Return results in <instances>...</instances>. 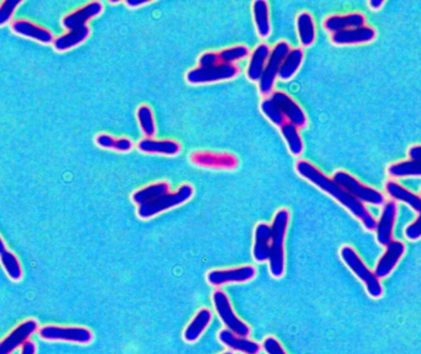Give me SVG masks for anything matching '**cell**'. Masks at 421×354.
<instances>
[{"mask_svg": "<svg viewBox=\"0 0 421 354\" xmlns=\"http://www.w3.org/2000/svg\"><path fill=\"white\" fill-rule=\"evenodd\" d=\"M296 170L301 176L310 183H313L318 189L324 191L326 193L332 196L334 200L344 206L349 212L361 222L367 231H374L377 226V220L368 212L367 208L363 206L362 202L346 192L341 186H339L332 178L326 176L323 172L315 167L313 164L306 160H299L296 164Z\"/></svg>", "mask_w": 421, "mask_h": 354, "instance_id": "1", "label": "cell"}, {"mask_svg": "<svg viewBox=\"0 0 421 354\" xmlns=\"http://www.w3.org/2000/svg\"><path fill=\"white\" fill-rule=\"evenodd\" d=\"M290 224V212L282 208L279 209L273 217V241H271V256L269 260V272L273 278H282L285 276V239L287 228Z\"/></svg>", "mask_w": 421, "mask_h": 354, "instance_id": "2", "label": "cell"}, {"mask_svg": "<svg viewBox=\"0 0 421 354\" xmlns=\"http://www.w3.org/2000/svg\"><path fill=\"white\" fill-rule=\"evenodd\" d=\"M194 196V187L192 185L184 183L179 187L177 192L172 193H166L153 201L141 204L137 208V215L141 219L155 218L159 215L161 213L166 212L172 208L181 206L187 201H190L191 197Z\"/></svg>", "mask_w": 421, "mask_h": 354, "instance_id": "3", "label": "cell"}, {"mask_svg": "<svg viewBox=\"0 0 421 354\" xmlns=\"http://www.w3.org/2000/svg\"><path fill=\"white\" fill-rule=\"evenodd\" d=\"M340 257L344 261L345 265L350 268L354 274L365 284L368 294L372 298H380L383 294V287L380 282V278L365 265L361 257L351 246H344L340 250Z\"/></svg>", "mask_w": 421, "mask_h": 354, "instance_id": "4", "label": "cell"}, {"mask_svg": "<svg viewBox=\"0 0 421 354\" xmlns=\"http://www.w3.org/2000/svg\"><path fill=\"white\" fill-rule=\"evenodd\" d=\"M212 301H214V310L218 315L220 321L226 326L227 330L231 331L237 336L249 337L251 329L249 324L237 316L231 307V300L228 295L223 290H214L212 293Z\"/></svg>", "mask_w": 421, "mask_h": 354, "instance_id": "5", "label": "cell"}, {"mask_svg": "<svg viewBox=\"0 0 421 354\" xmlns=\"http://www.w3.org/2000/svg\"><path fill=\"white\" fill-rule=\"evenodd\" d=\"M332 180L341 186L343 189L349 192L352 197L362 202V203H369L374 206H383L385 204V197L380 193V191L368 187L366 185L360 182L356 177L352 176L350 174L345 172H337L332 176Z\"/></svg>", "mask_w": 421, "mask_h": 354, "instance_id": "6", "label": "cell"}, {"mask_svg": "<svg viewBox=\"0 0 421 354\" xmlns=\"http://www.w3.org/2000/svg\"><path fill=\"white\" fill-rule=\"evenodd\" d=\"M238 74H239V68L236 64L220 63L209 67L198 65L197 68H194L186 73V80L192 85H201V84L226 82L237 77Z\"/></svg>", "mask_w": 421, "mask_h": 354, "instance_id": "7", "label": "cell"}, {"mask_svg": "<svg viewBox=\"0 0 421 354\" xmlns=\"http://www.w3.org/2000/svg\"><path fill=\"white\" fill-rule=\"evenodd\" d=\"M291 47L286 41H281L275 45V47L270 52V57L267 59L265 71L262 73V77L259 80V90L260 94L264 96L273 94V85L279 75L280 67L282 64L284 59L290 54Z\"/></svg>", "mask_w": 421, "mask_h": 354, "instance_id": "8", "label": "cell"}, {"mask_svg": "<svg viewBox=\"0 0 421 354\" xmlns=\"http://www.w3.org/2000/svg\"><path fill=\"white\" fill-rule=\"evenodd\" d=\"M40 336L47 341H65L79 344H89L94 340L93 332L85 327L45 326L40 330Z\"/></svg>", "mask_w": 421, "mask_h": 354, "instance_id": "9", "label": "cell"}, {"mask_svg": "<svg viewBox=\"0 0 421 354\" xmlns=\"http://www.w3.org/2000/svg\"><path fill=\"white\" fill-rule=\"evenodd\" d=\"M190 160L192 164L200 167L216 169V170H236L239 166L237 156L231 153L198 150L190 154Z\"/></svg>", "mask_w": 421, "mask_h": 354, "instance_id": "10", "label": "cell"}, {"mask_svg": "<svg viewBox=\"0 0 421 354\" xmlns=\"http://www.w3.org/2000/svg\"><path fill=\"white\" fill-rule=\"evenodd\" d=\"M256 276L254 266H240L229 270H214L208 272L207 282L212 287H222L226 284L247 283L253 281Z\"/></svg>", "mask_w": 421, "mask_h": 354, "instance_id": "11", "label": "cell"}, {"mask_svg": "<svg viewBox=\"0 0 421 354\" xmlns=\"http://www.w3.org/2000/svg\"><path fill=\"white\" fill-rule=\"evenodd\" d=\"M270 99L275 102L276 106L279 107L280 111L284 113L288 123L296 126L298 130L307 127L308 124L307 115L290 95L286 94L284 91H273Z\"/></svg>", "mask_w": 421, "mask_h": 354, "instance_id": "12", "label": "cell"}, {"mask_svg": "<svg viewBox=\"0 0 421 354\" xmlns=\"http://www.w3.org/2000/svg\"><path fill=\"white\" fill-rule=\"evenodd\" d=\"M35 320H26L0 342V354H12L15 349L29 341L31 335L37 330Z\"/></svg>", "mask_w": 421, "mask_h": 354, "instance_id": "13", "label": "cell"}, {"mask_svg": "<svg viewBox=\"0 0 421 354\" xmlns=\"http://www.w3.org/2000/svg\"><path fill=\"white\" fill-rule=\"evenodd\" d=\"M271 241H273V229L267 223H259L254 231V246L253 257L258 263L269 262L271 256Z\"/></svg>", "mask_w": 421, "mask_h": 354, "instance_id": "14", "label": "cell"}, {"mask_svg": "<svg viewBox=\"0 0 421 354\" xmlns=\"http://www.w3.org/2000/svg\"><path fill=\"white\" fill-rule=\"evenodd\" d=\"M397 203L393 200L385 202L380 220L377 222V226H376L377 241L383 246H387L391 241L393 229H394L396 218H397Z\"/></svg>", "mask_w": 421, "mask_h": 354, "instance_id": "15", "label": "cell"}, {"mask_svg": "<svg viewBox=\"0 0 421 354\" xmlns=\"http://www.w3.org/2000/svg\"><path fill=\"white\" fill-rule=\"evenodd\" d=\"M386 248V252L380 257L374 270V274L377 276V278H385L389 276L405 252V245L403 242L397 241V240H391Z\"/></svg>", "mask_w": 421, "mask_h": 354, "instance_id": "16", "label": "cell"}, {"mask_svg": "<svg viewBox=\"0 0 421 354\" xmlns=\"http://www.w3.org/2000/svg\"><path fill=\"white\" fill-rule=\"evenodd\" d=\"M220 342L231 352H240L243 354H259L261 351L260 343L250 340L249 337L237 336L231 331L223 329L218 333Z\"/></svg>", "mask_w": 421, "mask_h": 354, "instance_id": "17", "label": "cell"}, {"mask_svg": "<svg viewBox=\"0 0 421 354\" xmlns=\"http://www.w3.org/2000/svg\"><path fill=\"white\" fill-rule=\"evenodd\" d=\"M376 30L369 26H362L357 29L345 30L341 32L332 34V43L338 46H348V45H362L374 41L376 38Z\"/></svg>", "mask_w": 421, "mask_h": 354, "instance_id": "18", "label": "cell"}, {"mask_svg": "<svg viewBox=\"0 0 421 354\" xmlns=\"http://www.w3.org/2000/svg\"><path fill=\"white\" fill-rule=\"evenodd\" d=\"M104 9V5L100 1H91L88 3L87 5L82 6L80 9H78L76 12H71L69 15H67L63 19V25L65 29L74 30L78 27L85 26L90 19L95 18L98 15H100Z\"/></svg>", "mask_w": 421, "mask_h": 354, "instance_id": "19", "label": "cell"}, {"mask_svg": "<svg viewBox=\"0 0 421 354\" xmlns=\"http://www.w3.org/2000/svg\"><path fill=\"white\" fill-rule=\"evenodd\" d=\"M366 24V18L360 12H352L348 15H332L326 18L323 23V26L326 31L337 34L345 30L357 29L362 27Z\"/></svg>", "mask_w": 421, "mask_h": 354, "instance_id": "20", "label": "cell"}, {"mask_svg": "<svg viewBox=\"0 0 421 354\" xmlns=\"http://www.w3.org/2000/svg\"><path fill=\"white\" fill-rule=\"evenodd\" d=\"M211 322H212V313L206 307L200 309L196 314L195 318L191 320L189 324L185 327L184 332H183L185 342H197Z\"/></svg>", "mask_w": 421, "mask_h": 354, "instance_id": "21", "label": "cell"}, {"mask_svg": "<svg viewBox=\"0 0 421 354\" xmlns=\"http://www.w3.org/2000/svg\"><path fill=\"white\" fill-rule=\"evenodd\" d=\"M270 57V48L265 43H261L254 49L250 57L249 64L247 69V77L251 82H259L262 73L265 71L267 59Z\"/></svg>", "mask_w": 421, "mask_h": 354, "instance_id": "22", "label": "cell"}, {"mask_svg": "<svg viewBox=\"0 0 421 354\" xmlns=\"http://www.w3.org/2000/svg\"><path fill=\"white\" fill-rule=\"evenodd\" d=\"M138 149L142 153L147 154H161V155H169L174 156L178 155L181 150V145L177 141H155V139H142L138 143Z\"/></svg>", "mask_w": 421, "mask_h": 354, "instance_id": "23", "label": "cell"}, {"mask_svg": "<svg viewBox=\"0 0 421 354\" xmlns=\"http://www.w3.org/2000/svg\"><path fill=\"white\" fill-rule=\"evenodd\" d=\"M386 191L393 200L404 202L408 206H411L416 212L421 213V197L410 192L409 189H405L402 185L396 181H387Z\"/></svg>", "mask_w": 421, "mask_h": 354, "instance_id": "24", "label": "cell"}, {"mask_svg": "<svg viewBox=\"0 0 421 354\" xmlns=\"http://www.w3.org/2000/svg\"><path fill=\"white\" fill-rule=\"evenodd\" d=\"M12 27L19 35L31 37L36 41H40L42 43H49L54 40V36L48 30L32 24L27 20H18V21L12 23Z\"/></svg>", "mask_w": 421, "mask_h": 354, "instance_id": "25", "label": "cell"}, {"mask_svg": "<svg viewBox=\"0 0 421 354\" xmlns=\"http://www.w3.org/2000/svg\"><path fill=\"white\" fill-rule=\"evenodd\" d=\"M297 31L299 42L303 47L312 46L315 41V24L312 15L307 12H303L297 18Z\"/></svg>", "mask_w": 421, "mask_h": 354, "instance_id": "26", "label": "cell"}, {"mask_svg": "<svg viewBox=\"0 0 421 354\" xmlns=\"http://www.w3.org/2000/svg\"><path fill=\"white\" fill-rule=\"evenodd\" d=\"M303 58H304V54H303L301 48L291 49L290 54H287V57L284 59L282 64L280 67L277 78L284 80V82L293 79V77L297 74V71L302 65Z\"/></svg>", "mask_w": 421, "mask_h": 354, "instance_id": "27", "label": "cell"}, {"mask_svg": "<svg viewBox=\"0 0 421 354\" xmlns=\"http://www.w3.org/2000/svg\"><path fill=\"white\" fill-rule=\"evenodd\" d=\"M90 35V29L85 25L78 29L71 30L69 32H67L65 35L60 36L58 38H56L54 41V48L57 51H67L71 49V47H76L78 45H80L82 42L85 41Z\"/></svg>", "mask_w": 421, "mask_h": 354, "instance_id": "28", "label": "cell"}, {"mask_svg": "<svg viewBox=\"0 0 421 354\" xmlns=\"http://www.w3.org/2000/svg\"><path fill=\"white\" fill-rule=\"evenodd\" d=\"M253 14H254V23H255L258 35L262 38H266L271 32L269 4L265 0H256L253 4Z\"/></svg>", "mask_w": 421, "mask_h": 354, "instance_id": "29", "label": "cell"}, {"mask_svg": "<svg viewBox=\"0 0 421 354\" xmlns=\"http://www.w3.org/2000/svg\"><path fill=\"white\" fill-rule=\"evenodd\" d=\"M169 192V183L166 181L152 183L143 189H138L132 195V201L135 202L138 206L153 201L155 198L166 195Z\"/></svg>", "mask_w": 421, "mask_h": 354, "instance_id": "30", "label": "cell"}, {"mask_svg": "<svg viewBox=\"0 0 421 354\" xmlns=\"http://www.w3.org/2000/svg\"><path fill=\"white\" fill-rule=\"evenodd\" d=\"M388 175L391 177H421V161L408 160L391 164L388 167Z\"/></svg>", "mask_w": 421, "mask_h": 354, "instance_id": "31", "label": "cell"}, {"mask_svg": "<svg viewBox=\"0 0 421 354\" xmlns=\"http://www.w3.org/2000/svg\"><path fill=\"white\" fill-rule=\"evenodd\" d=\"M281 133L292 155L299 156L303 152V142L296 126L287 122L281 127Z\"/></svg>", "mask_w": 421, "mask_h": 354, "instance_id": "32", "label": "cell"}, {"mask_svg": "<svg viewBox=\"0 0 421 354\" xmlns=\"http://www.w3.org/2000/svg\"><path fill=\"white\" fill-rule=\"evenodd\" d=\"M137 119L146 138L152 139L155 136V115L150 107L142 105L137 110Z\"/></svg>", "mask_w": 421, "mask_h": 354, "instance_id": "33", "label": "cell"}, {"mask_svg": "<svg viewBox=\"0 0 421 354\" xmlns=\"http://www.w3.org/2000/svg\"><path fill=\"white\" fill-rule=\"evenodd\" d=\"M260 110L262 115L271 122V123L277 126L279 128H281L284 124L287 123L284 113L280 111L279 107L275 105L271 99H264L261 101Z\"/></svg>", "mask_w": 421, "mask_h": 354, "instance_id": "34", "label": "cell"}, {"mask_svg": "<svg viewBox=\"0 0 421 354\" xmlns=\"http://www.w3.org/2000/svg\"><path fill=\"white\" fill-rule=\"evenodd\" d=\"M0 261H1V265H3L4 270H5L6 274L9 276L10 279L15 281V282L21 279L23 270H21L20 262H19L15 255L10 252V251H8L5 255L0 256Z\"/></svg>", "mask_w": 421, "mask_h": 354, "instance_id": "35", "label": "cell"}, {"mask_svg": "<svg viewBox=\"0 0 421 354\" xmlns=\"http://www.w3.org/2000/svg\"><path fill=\"white\" fill-rule=\"evenodd\" d=\"M249 54V48L244 46V45L233 46V47L226 48V49L218 52L220 62L222 63H227V64H234L238 60L247 58Z\"/></svg>", "mask_w": 421, "mask_h": 354, "instance_id": "36", "label": "cell"}, {"mask_svg": "<svg viewBox=\"0 0 421 354\" xmlns=\"http://www.w3.org/2000/svg\"><path fill=\"white\" fill-rule=\"evenodd\" d=\"M261 349L266 354H287L285 349L282 347V344L273 336H267L262 341Z\"/></svg>", "mask_w": 421, "mask_h": 354, "instance_id": "37", "label": "cell"}, {"mask_svg": "<svg viewBox=\"0 0 421 354\" xmlns=\"http://www.w3.org/2000/svg\"><path fill=\"white\" fill-rule=\"evenodd\" d=\"M19 4H20L19 0H5L0 5V26L6 24L12 19V14Z\"/></svg>", "mask_w": 421, "mask_h": 354, "instance_id": "38", "label": "cell"}, {"mask_svg": "<svg viewBox=\"0 0 421 354\" xmlns=\"http://www.w3.org/2000/svg\"><path fill=\"white\" fill-rule=\"evenodd\" d=\"M404 234H405V237L408 239V240H411V241H416V240H419L421 237V213H419V217L416 218V222L414 223H411V224L408 225L407 228H405V231H404Z\"/></svg>", "mask_w": 421, "mask_h": 354, "instance_id": "39", "label": "cell"}, {"mask_svg": "<svg viewBox=\"0 0 421 354\" xmlns=\"http://www.w3.org/2000/svg\"><path fill=\"white\" fill-rule=\"evenodd\" d=\"M222 63L220 59L218 52H206L202 54L198 59V65L200 67H209V65H217Z\"/></svg>", "mask_w": 421, "mask_h": 354, "instance_id": "40", "label": "cell"}, {"mask_svg": "<svg viewBox=\"0 0 421 354\" xmlns=\"http://www.w3.org/2000/svg\"><path fill=\"white\" fill-rule=\"evenodd\" d=\"M96 144L99 147L105 148V149H115L116 138H113V136L106 134V133H101V134L96 137Z\"/></svg>", "mask_w": 421, "mask_h": 354, "instance_id": "41", "label": "cell"}, {"mask_svg": "<svg viewBox=\"0 0 421 354\" xmlns=\"http://www.w3.org/2000/svg\"><path fill=\"white\" fill-rule=\"evenodd\" d=\"M132 145H133V143L130 142L128 138H119V139H116L115 150L125 153V152H130V149H132Z\"/></svg>", "mask_w": 421, "mask_h": 354, "instance_id": "42", "label": "cell"}, {"mask_svg": "<svg viewBox=\"0 0 421 354\" xmlns=\"http://www.w3.org/2000/svg\"><path fill=\"white\" fill-rule=\"evenodd\" d=\"M408 155H409L410 160L421 161V145H413L410 148Z\"/></svg>", "mask_w": 421, "mask_h": 354, "instance_id": "43", "label": "cell"}, {"mask_svg": "<svg viewBox=\"0 0 421 354\" xmlns=\"http://www.w3.org/2000/svg\"><path fill=\"white\" fill-rule=\"evenodd\" d=\"M21 354H36L35 343L31 342V341H26L21 346Z\"/></svg>", "mask_w": 421, "mask_h": 354, "instance_id": "44", "label": "cell"}, {"mask_svg": "<svg viewBox=\"0 0 421 354\" xmlns=\"http://www.w3.org/2000/svg\"><path fill=\"white\" fill-rule=\"evenodd\" d=\"M149 1L147 0H127L126 1V5L128 6V8H132V9H135V8H138V6L146 5V4H148Z\"/></svg>", "mask_w": 421, "mask_h": 354, "instance_id": "45", "label": "cell"}, {"mask_svg": "<svg viewBox=\"0 0 421 354\" xmlns=\"http://www.w3.org/2000/svg\"><path fill=\"white\" fill-rule=\"evenodd\" d=\"M383 4H385V3H383L382 0H371V1L368 3V5H369V8H371L372 10H378L380 8L383 6Z\"/></svg>", "mask_w": 421, "mask_h": 354, "instance_id": "46", "label": "cell"}, {"mask_svg": "<svg viewBox=\"0 0 421 354\" xmlns=\"http://www.w3.org/2000/svg\"><path fill=\"white\" fill-rule=\"evenodd\" d=\"M8 252V250H6L5 244L3 241V239L0 237V256H3V255H5Z\"/></svg>", "mask_w": 421, "mask_h": 354, "instance_id": "47", "label": "cell"}, {"mask_svg": "<svg viewBox=\"0 0 421 354\" xmlns=\"http://www.w3.org/2000/svg\"><path fill=\"white\" fill-rule=\"evenodd\" d=\"M222 354H233V353H231V351H228V352H225V353H222Z\"/></svg>", "mask_w": 421, "mask_h": 354, "instance_id": "48", "label": "cell"}]
</instances>
